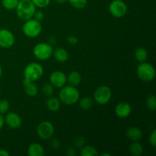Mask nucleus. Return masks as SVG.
Returning a JSON list of instances; mask_svg holds the SVG:
<instances>
[{"label": "nucleus", "mask_w": 156, "mask_h": 156, "mask_svg": "<svg viewBox=\"0 0 156 156\" xmlns=\"http://www.w3.org/2000/svg\"><path fill=\"white\" fill-rule=\"evenodd\" d=\"M80 98L79 90L73 85H64L59 92V99L61 103L66 105H73Z\"/></svg>", "instance_id": "obj_1"}, {"label": "nucleus", "mask_w": 156, "mask_h": 156, "mask_svg": "<svg viewBox=\"0 0 156 156\" xmlns=\"http://www.w3.org/2000/svg\"><path fill=\"white\" fill-rule=\"evenodd\" d=\"M37 7L30 0H21L19 1L16 7L17 16L23 21H27L34 17Z\"/></svg>", "instance_id": "obj_2"}, {"label": "nucleus", "mask_w": 156, "mask_h": 156, "mask_svg": "<svg viewBox=\"0 0 156 156\" xmlns=\"http://www.w3.org/2000/svg\"><path fill=\"white\" fill-rule=\"evenodd\" d=\"M44 70L42 66L38 62H30L26 66L24 69V77L27 80L37 82L44 76Z\"/></svg>", "instance_id": "obj_3"}, {"label": "nucleus", "mask_w": 156, "mask_h": 156, "mask_svg": "<svg viewBox=\"0 0 156 156\" xmlns=\"http://www.w3.org/2000/svg\"><path fill=\"white\" fill-rule=\"evenodd\" d=\"M136 74L139 79L145 82H149L155 77V67L151 63L146 62H140L136 69Z\"/></svg>", "instance_id": "obj_4"}, {"label": "nucleus", "mask_w": 156, "mask_h": 156, "mask_svg": "<svg viewBox=\"0 0 156 156\" xmlns=\"http://www.w3.org/2000/svg\"><path fill=\"white\" fill-rule=\"evenodd\" d=\"M22 31L26 37L29 38H34L39 36L42 31V25L41 21H37L34 18L27 20L24 23Z\"/></svg>", "instance_id": "obj_5"}, {"label": "nucleus", "mask_w": 156, "mask_h": 156, "mask_svg": "<svg viewBox=\"0 0 156 156\" xmlns=\"http://www.w3.org/2000/svg\"><path fill=\"white\" fill-rule=\"evenodd\" d=\"M53 47L49 43H39L33 49V54L37 59L45 61L53 56Z\"/></svg>", "instance_id": "obj_6"}, {"label": "nucleus", "mask_w": 156, "mask_h": 156, "mask_svg": "<svg viewBox=\"0 0 156 156\" xmlns=\"http://www.w3.org/2000/svg\"><path fill=\"white\" fill-rule=\"evenodd\" d=\"M94 101L100 105H105L111 101L112 97V91L111 88L107 85L98 87L94 91Z\"/></svg>", "instance_id": "obj_7"}, {"label": "nucleus", "mask_w": 156, "mask_h": 156, "mask_svg": "<svg viewBox=\"0 0 156 156\" xmlns=\"http://www.w3.org/2000/svg\"><path fill=\"white\" fill-rule=\"evenodd\" d=\"M55 128L53 123L50 121H42L37 127V133L43 140H50L54 135Z\"/></svg>", "instance_id": "obj_8"}, {"label": "nucleus", "mask_w": 156, "mask_h": 156, "mask_svg": "<svg viewBox=\"0 0 156 156\" xmlns=\"http://www.w3.org/2000/svg\"><path fill=\"white\" fill-rule=\"evenodd\" d=\"M109 12L114 18H123L127 12V5L123 0H113L109 5Z\"/></svg>", "instance_id": "obj_9"}, {"label": "nucleus", "mask_w": 156, "mask_h": 156, "mask_svg": "<svg viewBox=\"0 0 156 156\" xmlns=\"http://www.w3.org/2000/svg\"><path fill=\"white\" fill-rule=\"evenodd\" d=\"M15 37L11 30L5 28L0 29V47L9 49L15 44Z\"/></svg>", "instance_id": "obj_10"}, {"label": "nucleus", "mask_w": 156, "mask_h": 156, "mask_svg": "<svg viewBox=\"0 0 156 156\" xmlns=\"http://www.w3.org/2000/svg\"><path fill=\"white\" fill-rule=\"evenodd\" d=\"M49 80H50V83L56 88H61L64 85H66L67 82L66 76L65 73L62 71H58V70L53 72L50 74Z\"/></svg>", "instance_id": "obj_11"}, {"label": "nucleus", "mask_w": 156, "mask_h": 156, "mask_svg": "<svg viewBox=\"0 0 156 156\" xmlns=\"http://www.w3.org/2000/svg\"><path fill=\"white\" fill-rule=\"evenodd\" d=\"M5 123L9 126V128L13 129H18L21 127L22 124V120L20 115H18L17 113L9 112L6 114L5 117Z\"/></svg>", "instance_id": "obj_12"}, {"label": "nucleus", "mask_w": 156, "mask_h": 156, "mask_svg": "<svg viewBox=\"0 0 156 156\" xmlns=\"http://www.w3.org/2000/svg\"><path fill=\"white\" fill-rule=\"evenodd\" d=\"M132 113V107L128 102L122 101L115 107V114L120 118H126Z\"/></svg>", "instance_id": "obj_13"}, {"label": "nucleus", "mask_w": 156, "mask_h": 156, "mask_svg": "<svg viewBox=\"0 0 156 156\" xmlns=\"http://www.w3.org/2000/svg\"><path fill=\"white\" fill-rule=\"evenodd\" d=\"M126 136L131 141H139L143 137V131L136 126H130L126 129Z\"/></svg>", "instance_id": "obj_14"}, {"label": "nucleus", "mask_w": 156, "mask_h": 156, "mask_svg": "<svg viewBox=\"0 0 156 156\" xmlns=\"http://www.w3.org/2000/svg\"><path fill=\"white\" fill-rule=\"evenodd\" d=\"M23 86H24V91L27 94V95L30 96V97H36L37 95L38 88L34 82L24 79Z\"/></svg>", "instance_id": "obj_15"}, {"label": "nucleus", "mask_w": 156, "mask_h": 156, "mask_svg": "<svg viewBox=\"0 0 156 156\" xmlns=\"http://www.w3.org/2000/svg\"><path fill=\"white\" fill-rule=\"evenodd\" d=\"M27 154L29 156H44L45 154V150L40 143H33L27 149Z\"/></svg>", "instance_id": "obj_16"}, {"label": "nucleus", "mask_w": 156, "mask_h": 156, "mask_svg": "<svg viewBox=\"0 0 156 156\" xmlns=\"http://www.w3.org/2000/svg\"><path fill=\"white\" fill-rule=\"evenodd\" d=\"M53 55L54 59L59 62H65L69 59L68 52L62 47H57L55 49L53 52Z\"/></svg>", "instance_id": "obj_17"}, {"label": "nucleus", "mask_w": 156, "mask_h": 156, "mask_svg": "<svg viewBox=\"0 0 156 156\" xmlns=\"http://www.w3.org/2000/svg\"><path fill=\"white\" fill-rule=\"evenodd\" d=\"M60 105L61 102L57 98L50 96L46 101V106H47V109L52 112H56V111H59V109L60 108Z\"/></svg>", "instance_id": "obj_18"}, {"label": "nucleus", "mask_w": 156, "mask_h": 156, "mask_svg": "<svg viewBox=\"0 0 156 156\" xmlns=\"http://www.w3.org/2000/svg\"><path fill=\"white\" fill-rule=\"evenodd\" d=\"M67 82L70 85L73 86H78L79 84L82 82V76H81L80 73H78L77 71H73L66 76Z\"/></svg>", "instance_id": "obj_19"}, {"label": "nucleus", "mask_w": 156, "mask_h": 156, "mask_svg": "<svg viewBox=\"0 0 156 156\" xmlns=\"http://www.w3.org/2000/svg\"><path fill=\"white\" fill-rule=\"evenodd\" d=\"M129 151L130 152V154H132L133 155L140 156L143 152V146L138 141L133 142V143H132L129 146Z\"/></svg>", "instance_id": "obj_20"}, {"label": "nucleus", "mask_w": 156, "mask_h": 156, "mask_svg": "<svg viewBox=\"0 0 156 156\" xmlns=\"http://www.w3.org/2000/svg\"><path fill=\"white\" fill-rule=\"evenodd\" d=\"M135 58L140 62H146L148 58V52L143 47H139L135 51Z\"/></svg>", "instance_id": "obj_21"}, {"label": "nucleus", "mask_w": 156, "mask_h": 156, "mask_svg": "<svg viewBox=\"0 0 156 156\" xmlns=\"http://www.w3.org/2000/svg\"><path fill=\"white\" fill-rule=\"evenodd\" d=\"M97 150L94 147L91 146H85L84 145L80 150L81 156H96L98 155Z\"/></svg>", "instance_id": "obj_22"}, {"label": "nucleus", "mask_w": 156, "mask_h": 156, "mask_svg": "<svg viewBox=\"0 0 156 156\" xmlns=\"http://www.w3.org/2000/svg\"><path fill=\"white\" fill-rule=\"evenodd\" d=\"M79 106L82 108V110H85V111H87V110L91 109V107L93 106V103H94V101L89 97H84L82 98L79 99Z\"/></svg>", "instance_id": "obj_23"}, {"label": "nucleus", "mask_w": 156, "mask_h": 156, "mask_svg": "<svg viewBox=\"0 0 156 156\" xmlns=\"http://www.w3.org/2000/svg\"><path fill=\"white\" fill-rule=\"evenodd\" d=\"M19 0H2L3 8L7 10H15L18 5Z\"/></svg>", "instance_id": "obj_24"}, {"label": "nucleus", "mask_w": 156, "mask_h": 156, "mask_svg": "<svg viewBox=\"0 0 156 156\" xmlns=\"http://www.w3.org/2000/svg\"><path fill=\"white\" fill-rule=\"evenodd\" d=\"M146 106H147L148 109L150 111H155L156 109V98L155 94H151L146 98Z\"/></svg>", "instance_id": "obj_25"}, {"label": "nucleus", "mask_w": 156, "mask_h": 156, "mask_svg": "<svg viewBox=\"0 0 156 156\" xmlns=\"http://www.w3.org/2000/svg\"><path fill=\"white\" fill-rule=\"evenodd\" d=\"M68 2L73 7L77 9H84L88 3V0H68Z\"/></svg>", "instance_id": "obj_26"}, {"label": "nucleus", "mask_w": 156, "mask_h": 156, "mask_svg": "<svg viewBox=\"0 0 156 156\" xmlns=\"http://www.w3.org/2000/svg\"><path fill=\"white\" fill-rule=\"evenodd\" d=\"M41 90H42V93L44 94V95L50 97V96L53 95V91H54V87L50 83H45L43 85Z\"/></svg>", "instance_id": "obj_27"}, {"label": "nucleus", "mask_w": 156, "mask_h": 156, "mask_svg": "<svg viewBox=\"0 0 156 156\" xmlns=\"http://www.w3.org/2000/svg\"><path fill=\"white\" fill-rule=\"evenodd\" d=\"M9 108H10V104L5 99L0 101V114H4L9 111Z\"/></svg>", "instance_id": "obj_28"}, {"label": "nucleus", "mask_w": 156, "mask_h": 156, "mask_svg": "<svg viewBox=\"0 0 156 156\" xmlns=\"http://www.w3.org/2000/svg\"><path fill=\"white\" fill-rule=\"evenodd\" d=\"M36 7L40 9H44L50 5L51 0H30Z\"/></svg>", "instance_id": "obj_29"}, {"label": "nucleus", "mask_w": 156, "mask_h": 156, "mask_svg": "<svg viewBox=\"0 0 156 156\" xmlns=\"http://www.w3.org/2000/svg\"><path fill=\"white\" fill-rule=\"evenodd\" d=\"M85 140L83 136H79L76 137L74 139V141H73V144H74V146L76 148H82V146L85 145Z\"/></svg>", "instance_id": "obj_30"}, {"label": "nucleus", "mask_w": 156, "mask_h": 156, "mask_svg": "<svg viewBox=\"0 0 156 156\" xmlns=\"http://www.w3.org/2000/svg\"><path fill=\"white\" fill-rule=\"evenodd\" d=\"M149 141L152 147H155L156 146V130L155 129L152 130V132L151 133L150 136H149Z\"/></svg>", "instance_id": "obj_31"}, {"label": "nucleus", "mask_w": 156, "mask_h": 156, "mask_svg": "<svg viewBox=\"0 0 156 156\" xmlns=\"http://www.w3.org/2000/svg\"><path fill=\"white\" fill-rule=\"evenodd\" d=\"M33 18H34V19H36L37 21H41L44 18V12H43L42 11H36L34 13V15Z\"/></svg>", "instance_id": "obj_32"}, {"label": "nucleus", "mask_w": 156, "mask_h": 156, "mask_svg": "<svg viewBox=\"0 0 156 156\" xmlns=\"http://www.w3.org/2000/svg\"><path fill=\"white\" fill-rule=\"evenodd\" d=\"M66 153V155L68 156H75L76 155V147L75 146H69V147H68Z\"/></svg>", "instance_id": "obj_33"}, {"label": "nucleus", "mask_w": 156, "mask_h": 156, "mask_svg": "<svg viewBox=\"0 0 156 156\" xmlns=\"http://www.w3.org/2000/svg\"><path fill=\"white\" fill-rule=\"evenodd\" d=\"M67 41H68V43L69 44L74 46L78 44L79 40H78V38L75 36H69L68 37H67Z\"/></svg>", "instance_id": "obj_34"}, {"label": "nucleus", "mask_w": 156, "mask_h": 156, "mask_svg": "<svg viewBox=\"0 0 156 156\" xmlns=\"http://www.w3.org/2000/svg\"><path fill=\"white\" fill-rule=\"evenodd\" d=\"M50 146H51V147H53V149H56L60 146V143H59V141L57 139H52V140H50Z\"/></svg>", "instance_id": "obj_35"}, {"label": "nucleus", "mask_w": 156, "mask_h": 156, "mask_svg": "<svg viewBox=\"0 0 156 156\" xmlns=\"http://www.w3.org/2000/svg\"><path fill=\"white\" fill-rule=\"evenodd\" d=\"M5 125V119L4 117L2 116V114H0V130L3 128Z\"/></svg>", "instance_id": "obj_36"}, {"label": "nucleus", "mask_w": 156, "mask_h": 156, "mask_svg": "<svg viewBox=\"0 0 156 156\" xmlns=\"http://www.w3.org/2000/svg\"><path fill=\"white\" fill-rule=\"evenodd\" d=\"M10 154L5 149H0V156H9Z\"/></svg>", "instance_id": "obj_37"}, {"label": "nucleus", "mask_w": 156, "mask_h": 156, "mask_svg": "<svg viewBox=\"0 0 156 156\" xmlns=\"http://www.w3.org/2000/svg\"><path fill=\"white\" fill-rule=\"evenodd\" d=\"M49 44H54L55 43H56V38L54 37H49Z\"/></svg>", "instance_id": "obj_38"}, {"label": "nucleus", "mask_w": 156, "mask_h": 156, "mask_svg": "<svg viewBox=\"0 0 156 156\" xmlns=\"http://www.w3.org/2000/svg\"><path fill=\"white\" fill-rule=\"evenodd\" d=\"M55 1H56V2L58 3V4H64L65 2H68V0H55Z\"/></svg>", "instance_id": "obj_39"}, {"label": "nucleus", "mask_w": 156, "mask_h": 156, "mask_svg": "<svg viewBox=\"0 0 156 156\" xmlns=\"http://www.w3.org/2000/svg\"><path fill=\"white\" fill-rule=\"evenodd\" d=\"M2 76V67L1 64H0V79H1Z\"/></svg>", "instance_id": "obj_40"}, {"label": "nucleus", "mask_w": 156, "mask_h": 156, "mask_svg": "<svg viewBox=\"0 0 156 156\" xmlns=\"http://www.w3.org/2000/svg\"><path fill=\"white\" fill-rule=\"evenodd\" d=\"M102 155H104V156H105V155H108V156H111V154H110V153H107V152H106V153H103V154H102Z\"/></svg>", "instance_id": "obj_41"}, {"label": "nucleus", "mask_w": 156, "mask_h": 156, "mask_svg": "<svg viewBox=\"0 0 156 156\" xmlns=\"http://www.w3.org/2000/svg\"><path fill=\"white\" fill-rule=\"evenodd\" d=\"M0 92H1V87H0Z\"/></svg>", "instance_id": "obj_42"}, {"label": "nucleus", "mask_w": 156, "mask_h": 156, "mask_svg": "<svg viewBox=\"0 0 156 156\" xmlns=\"http://www.w3.org/2000/svg\"><path fill=\"white\" fill-rule=\"evenodd\" d=\"M19 1H21V0H19Z\"/></svg>", "instance_id": "obj_43"}]
</instances>
